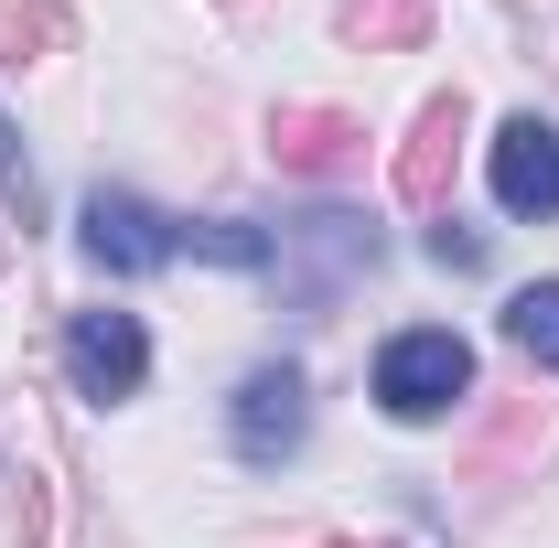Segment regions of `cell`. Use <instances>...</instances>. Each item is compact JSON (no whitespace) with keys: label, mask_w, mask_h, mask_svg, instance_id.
Returning <instances> with one entry per match:
<instances>
[{"label":"cell","mask_w":559,"mask_h":548,"mask_svg":"<svg viewBox=\"0 0 559 548\" xmlns=\"http://www.w3.org/2000/svg\"><path fill=\"white\" fill-rule=\"evenodd\" d=\"M270 270L290 279V301H301V312H323L345 279H366V270H377V226H366V215H345V205L290 215V226L270 237Z\"/></svg>","instance_id":"1"},{"label":"cell","mask_w":559,"mask_h":548,"mask_svg":"<svg viewBox=\"0 0 559 548\" xmlns=\"http://www.w3.org/2000/svg\"><path fill=\"white\" fill-rule=\"evenodd\" d=\"M463 388H474L463 334L419 323V334H388V344H377V409H388V419H441Z\"/></svg>","instance_id":"2"},{"label":"cell","mask_w":559,"mask_h":548,"mask_svg":"<svg viewBox=\"0 0 559 548\" xmlns=\"http://www.w3.org/2000/svg\"><path fill=\"white\" fill-rule=\"evenodd\" d=\"M301 430H312V388H301V366H259V377H237V398H226V452H237V463H290Z\"/></svg>","instance_id":"3"},{"label":"cell","mask_w":559,"mask_h":548,"mask_svg":"<svg viewBox=\"0 0 559 548\" xmlns=\"http://www.w3.org/2000/svg\"><path fill=\"white\" fill-rule=\"evenodd\" d=\"M66 377H75V398H97V409L140 398V377H151L140 312H75V323H66Z\"/></svg>","instance_id":"4"},{"label":"cell","mask_w":559,"mask_h":548,"mask_svg":"<svg viewBox=\"0 0 559 548\" xmlns=\"http://www.w3.org/2000/svg\"><path fill=\"white\" fill-rule=\"evenodd\" d=\"M463 130H474V108H463V86L452 97H430L399 140V205L409 215H452V172H463Z\"/></svg>","instance_id":"5"},{"label":"cell","mask_w":559,"mask_h":548,"mask_svg":"<svg viewBox=\"0 0 559 548\" xmlns=\"http://www.w3.org/2000/svg\"><path fill=\"white\" fill-rule=\"evenodd\" d=\"M75 248L97 259L108 279H140V270H173V215L140 205V194H86L75 215Z\"/></svg>","instance_id":"6"},{"label":"cell","mask_w":559,"mask_h":548,"mask_svg":"<svg viewBox=\"0 0 559 548\" xmlns=\"http://www.w3.org/2000/svg\"><path fill=\"white\" fill-rule=\"evenodd\" d=\"M270 162L280 172H355L366 162V119H345V108H312V97H290V108H270Z\"/></svg>","instance_id":"7"},{"label":"cell","mask_w":559,"mask_h":548,"mask_svg":"<svg viewBox=\"0 0 559 548\" xmlns=\"http://www.w3.org/2000/svg\"><path fill=\"white\" fill-rule=\"evenodd\" d=\"M495 205L506 215H559V130L549 119H506L495 130Z\"/></svg>","instance_id":"8"},{"label":"cell","mask_w":559,"mask_h":548,"mask_svg":"<svg viewBox=\"0 0 559 548\" xmlns=\"http://www.w3.org/2000/svg\"><path fill=\"white\" fill-rule=\"evenodd\" d=\"M334 22H345L355 55H409L430 33V0H334Z\"/></svg>","instance_id":"9"},{"label":"cell","mask_w":559,"mask_h":548,"mask_svg":"<svg viewBox=\"0 0 559 548\" xmlns=\"http://www.w3.org/2000/svg\"><path fill=\"white\" fill-rule=\"evenodd\" d=\"M75 44V11L66 0H0V65H44Z\"/></svg>","instance_id":"10"},{"label":"cell","mask_w":559,"mask_h":548,"mask_svg":"<svg viewBox=\"0 0 559 548\" xmlns=\"http://www.w3.org/2000/svg\"><path fill=\"white\" fill-rule=\"evenodd\" d=\"M173 259H215V270H270V237L237 215H173Z\"/></svg>","instance_id":"11"},{"label":"cell","mask_w":559,"mask_h":548,"mask_svg":"<svg viewBox=\"0 0 559 548\" xmlns=\"http://www.w3.org/2000/svg\"><path fill=\"white\" fill-rule=\"evenodd\" d=\"M506 344H516L527 366H559V279H527V290L506 301Z\"/></svg>","instance_id":"12"},{"label":"cell","mask_w":559,"mask_h":548,"mask_svg":"<svg viewBox=\"0 0 559 548\" xmlns=\"http://www.w3.org/2000/svg\"><path fill=\"white\" fill-rule=\"evenodd\" d=\"M0 205L22 215V226H33V205H44V194H33V162H22V140H11V119H0Z\"/></svg>","instance_id":"13"},{"label":"cell","mask_w":559,"mask_h":548,"mask_svg":"<svg viewBox=\"0 0 559 548\" xmlns=\"http://www.w3.org/2000/svg\"><path fill=\"white\" fill-rule=\"evenodd\" d=\"M430 259H441V270H485V237H474L463 215H441V226H430Z\"/></svg>","instance_id":"14"},{"label":"cell","mask_w":559,"mask_h":548,"mask_svg":"<svg viewBox=\"0 0 559 548\" xmlns=\"http://www.w3.org/2000/svg\"><path fill=\"white\" fill-rule=\"evenodd\" d=\"M334 548H388V538H334Z\"/></svg>","instance_id":"15"}]
</instances>
